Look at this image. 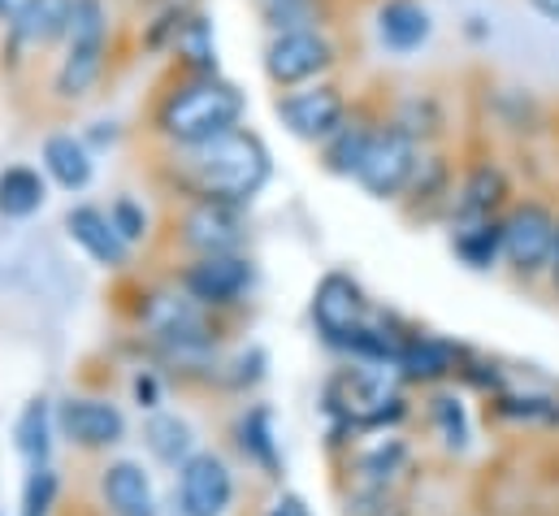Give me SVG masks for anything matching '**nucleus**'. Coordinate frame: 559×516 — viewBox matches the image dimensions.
Listing matches in <instances>:
<instances>
[{
  "label": "nucleus",
  "mask_w": 559,
  "mask_h": 516,
  "mask_svg": "<svg viewBox=\"0 0 559 516\" xmlns=\"http://www.w3.org/2000/svg\"><path fill=\"white\" fill-rule=\"evenodd\" d=\"M404 456H408V452H404V443H395V438L382 443V447H373V452L360 460V478H365V486L382 491V486L391 482V473L404 465Z\"/></svg>",
  "instance_id": "obj_31"
},
{
  "label": "nucleus",
  "mask_w": 559,
  "mask_h": 516,
  "mask_svg": "<svg viewBox=\"0 0 559 516\" xmlns=\"http://www.w3.org/2000/svg\"><path fill=\"white\" fill-rule=\"evenodd\" d=\"M178 239L195 257H217V253H243L248 248V209L230 200H187Z\"/></svg>",
  "instance_id": "obj_9"
},
{
  "label": "nucleus",
  "mask_w": 559,
  "mask_h": 516,
  "mask_svg": "<svg viewBox=\"0 0 559 516\" xmlns=\"http://www.w3.org/2000/svg\"><path fill=\"white\" fill-rule=\"evenodd\" d=\"M395 122L408 130L417 143H425V139H433V134L442 130V114H438V105H433L429 96H417V101H408V105L400 109Z\"/></svg>",
  "instance_id": "obj_34"
},
{
  "label": "nucleus",
  "mask_w": 559,
  "mask_h": 516,
  "mask_svg": "<svg viewBox=\"0 0 559 516\" xmlns=\"http://www.w3.org/2000/svg\"><path fill=\"white\" fill-rule=\"evenodd\" d=\"M100 495H105V508L114 516H156V491H152V478L143 473L140 460H114L105 473H100Z\"/></svg>",
  "instance_id": "obj_20"
},
{
  "label": "nucleus",
  "mask_w": 559,
  "mask_h": 516,
  "mask_svg": "<svg viewBox=\"0 0 559 516\" xmlns=\"http://www.w3.org/2000/svg\"><path fill=\"white\" fill-rule=\"evenodd\" d=\"M547 269H551V282H556V291H559V235H556V253H551V265H547Z\"/></svg>",
  "instance_id": "obj_40"
},
{
  "label": "nucleus",
  "mask_w": 559,
  "mask_h": 516,
  "mask_svg": "<svg viewBox=\"0 0 559 516\" xmlns=\"http://www.w3.org/2000/svg\"><path fill=\"white\" fill-rule=\"evenodd\" d=\"M274 118L282 122V130L299 143H325L334 130L352 118V105H347V92L330 79H317V83H304V87H290L278 92L274 101Z\"/></svg>",
  "instance_id": "obj_7"
},
{
  "label": "nucleus",
  "mask_w": 559,
  "mask_h": 516,
  "mask_svg": "<svg viewBox=\"0 0 559 516\" xmlns=\"http://www.w3.org/2000/svg\"><path fill=\"white\" fill-rule=\"evenodd\" d=\"M13 9H17V0H0V26L13 17Z\"/></svg>",
  "instance_id": "obj_41"
},
{
  "label": "nucleus",
  "mask_w": 559,
  "mask_h": 516,
  "mask_svg": "<svg viewBox=\"0 0 559 516\" xmlns=\"http://www.w3.org/2000/svg\"><path fill=\"white\" fill-rule=\"evenodd\" d=\"M39 169L48 174V183H57L61 191L79 196L92 187L96 178V152L87 148L83 134L74 130H52L44 143H39Z\"/></svg>",
  "instance_id": "obj_17"
},
{
  "label": "nucleus",
  "mask_w": 559,
  "mask_h": 516,
  "mask_svg": "<svg viewBox=\"0 0 559 516\" xmlns=\"http://www.w3.org/2000/svg\"><path fill=\"white\" fill-rule=\"evenodd\" d=\"M109 218H114L118 235H122L131 248L147 239V226H152V218H147V209H143L135 196H118V200L109 204Z\"/></svg>",
  "instance_id": "obj_32"
},
{
  "label": "nucleus",
  "mask_w": 559,
  "mask_h": 516,
  "mask_svg": "<svg viewBox=\"0 0 559 516\" xmlns=\"http://www.w3.org/2000/svg\"><path fill=\"white\" fill-rule=\"evenodd\" d=\"M365 321H369V304H365L360 282L352 273H338V269L325 273L317 282V291H312V326H317V335L330 348L347 352Z\"/></svg>",
  "instance_id": "obj_10"
},
{
  "label": "nucleus",
  "mask_w": 559,
  "mask_h": 516,
  "mask_svg": "<svg viewBox=\"0 0 559 516\" xmlns=\"http://www.w3.org/2000/svg\"><path fill=\"white\" fill-rule=\"evenodd\" d=\"M79 134L87 139L92 152H105V148H118V143H122V122H118V118H100V122H87Z\"/></svg>",
  "instance_id": "obj_35"
},
{
  "label": "nucleus",
  "mask_w": 559,
  "mask_h": 516,
  "mask_svg": "<svg viewBox=\"0 0 559 516\" xmlns=\"http://www.w3.org/2000/svg\"><path fill=\"white\" fill-rule=\"evenodd\" d=\"M433 421H438L447 447L460 452V447L468 443V417H464V403H460L455 395H438V399H433Z\"/></svg>",
  "instance_id": "obj_33"
},
{
  "label": "nucleus",
  "mask_w": 559,
  "mask_h": 516,
  "mask_svg": "<svg viewBox=\"0 0 559 516\" xmlns=\"http://www.w3.org/2000/svg\"><path fill=\"white\" fill-rule=\"evenodd\" d=\"M169 178L187 200L252 204L274 178V152L252 127H230L204 143L169 148Z\"/></svg>",
  "instance_id": "obj_1"
},
{
  "label": "nucleus",
  "mask_w": 559,
  "mask_h": 516,
  "mask_svg": "<svg viewBox=\"0 0 559 516\" xmlns=\"http://www.w3.org/2000/svg\"><path fill=\"white\" fill-rule=\"evenodd\" d=\"M57 491H61V482H57L52 465H31L26 486H22V513L17 516H52Z\"/></svg>",
  "instance_id": "obj_30"
},
{
  "label": "nucleus",
  "mask_w": 559,
  "mask_h": 516,
  "mask_svg": "<svg viewBox=\"0 0 559 516\" xmlns=\"http://www.w3.org/2000/svg\"><path fill=\"white\" fill-rule=\"evenodd\" d=\"M373 39L391 57H417L433 39V13L425 0H378L373 4Z\"/></svg>",
  "instance_id": "obj_15"
},
{
  "label": "nucleus",
  "mask_w": 559,
  "mask_h": 516,
  "mask_svg": "<svg viewBox=\"0 0 559 516\" xmlns=\"http://www.w3.org/2000/svg\"><path fill=\"white\" fill-rule=\"evenodd\" d=\"M135 399H140V408H156V403H160V387H156L152 374H140V378H135Z\"/></svg>",
  "instance_id": "obj_36"
},
{
  "label": "nucleus",
  "mask_w": 559,
  "mask_h": 516,
  "mask_svg": "<svg viewBox=\"0 0 559 516\" xmlns=\"http://www.w3.org/2000/svg\"><path fill=\"white\" fill-rule=\"evenodd\" d=\"M235 434H239L243 456H248L252 465H261L270 478H278L282 456H278V438H274V412H270V408H261V403H257V408H248V412L239 417Z\"/></svg>",
  "instance_id": "obj_25"
},
{
  "label": "nucleus",
  "mask_w": 559,
  "mask_h": 516,
  "mask_svg": "<svg viewBox=\"0 0 559 516\" xmlns=\"http://www.w3.org/2000/svg\"><path fill=\"white\" fill-rule=\"evenodd\" d=\"M235 504V473L217 452H195L178 465V513L182 516H226Z\"/></svg>",
  "instance_id": "obj_13"
},
{
  "label": "nucleus",
  "mask_w": 559,
  "mask_h": 516,
  "mask_svg": "<svg viewBox=\"0 0 559 516\" xmlns=\"http://www.w3.org/2000/svg\"><path fill=\"white\" fill-rule=\"evenodd\" d=\"M57 430L66 434V443H74L83 452H105V447H118L127 438V417L109 399L70 395L57 403Z\"/></svg>",
  "instance_id": "obj_14"
},
{
  "label": "nucleus",
  "mask_w": 559,
  "mask_h": 516,
  "mask_svg": "<svg viewBox=\"0 0 559 516\" xmlns=\"http://www.w3.org/2000/svg\"><path fill=\"white\" fill-rule=\"evenodd\" d=\"M248 118V92L217 74H182L174 79L156 109H152V130L169 143V148H187V143H204L213 134L230 127H243Z\"/></svg>",
  "instance_id": "obj_2"
},
{
  "label": "nucleus",
  "mask_w": 559,
  "mask_h": 516,
  "mask_svg": "<svg viewBox=\"0 0 559 516\" xmlns=\"http://www.w3.org/2000/svg\"><path fill=\"white\" fill-rule=\"evenodd\" d=\"M508 196H512V183H508L503 165H495V161H477V165L464 174V183L455 187V200H451L455 222L495 218V213L503 209Z\"/></svg>",
  "instance_id": "obj_19"
},
{
  "label": "nucleus",
  "mask_w": 559,
  "mask_h": 516,
  "mask_svg": "<svg viewBox=\"0 0 559 516\" xmlns=\"http://www.w3.org/2000/svg\"><path fill=\"white\" fill-rule=\"evenodd\" d=\"M404 378L413 383H433V378H447L455 370V348L442 343V339H408L404 343V356L395 365Z\"/></svg>",
  "instance_id": "obj_27"
},
{
  "label": "nucleus",
  "mask_w": 559,
  "mask_h": 516,
  "mask_svg": "<svg viewBox=\"0 0 559 516\" xmlns=\"http://www.w3.org/2000/svg\"><path fill=\"white\" fill-rule=\"evenodd\" d=\"M169 57L182 66V74H217V70H222L217 17H213L204 4H195V9L182 17V26H178V35H174Z\"/></svg>",
  "instance_id": "obj_18"
},
{
  "label": "nucleus",
  "mask_w": 559,
  "mask_h": 516,
  "mask_svg": "<svg viewBox=\"0 0 559 516\" xmlns=\"http://www.w3.org/2000/svg\"><path fill=\"white\" fill-rule=\"evenodd\" d=\"M48 204V174L35 165H4L0 169V218L26 222Z\"/></svg>",
  "instance_id": "obj_21"
},
{
  "label": "nucleus",
  "mask_w": 559,
  "mask_h": 516,
  "mask_svg": "<svg viewBox=\"0 0 559 516\" xmlns=\"http://www.w3.org/2000/svg\"><path fill=\"white\" fill-rule=\"evenodd\" d=\"M252 4H274V0H252Z\"/></svg>",
  "instance_id": "obj_42"
},
{
  "label": "nucleus",
  "mask_w": 559,
  "mask_h": 516,
  "mask_svg": "<svg viewBox=\"0 0 559 516\" xmlns=\"http://www.w3.org/2000/svg\"><path fill=\"white\" fill-rule=\"evenodd\" d=\"M330 0H274V4H257V17L270 31H290V26H330Z\"/></svg>",
  "instance_id": "obj_29"
},
{
  "label": "nucleus",
  "mask_w": 559,
  "mask_h": 516,
  "mask_svg": "<svg viewBox=\"0 0 559 516\" xmlns=\"http://www.w3.org/2000/svg\"><path fill=\"white\" fill-rule=\"evenodd\" d=\"M378 122H369L365 114H352L343 127L334 130L325 143H321V165L338 178H356L360 161H365V148H369V134Z\"/></svg>",
  "instance_id": "obj_23"
},
{
  "label": "nucleus",
  "mask_w": 559,
  "mask_h": 516,
  "mask_svg": "<svg viewBox=\"0 0 559 516\" xmlns=\"http://www.w3.org/2000/svg\"><path fill=\"white\" fill-rule=\"evenodd\" d=\"M140 326L152 343H160L169 356H204L213 348V326L204 317V304L191 300L187 291H152L140 308Z\"/></svg>",
  "instance_id": "obj_5"
},
{
  "label": "nucleus",
  "mask_w": 559,
  "mask_h": 516,
  "mask_svg": "<svg viewBox=\"0 0 559 516\" xmlns=\"http://www.w3.org/2000/svg\"><path fill=\"white\" fill-rule=\"evenodd\" d=\"M66 235L100 269H122L131 260V244L118 235L109 209H100V204H70L66 209Z\"/></svg>",
  "instance_id": "obj_16"
},
{
  "label": "nucleus",
  "mask_w": 559,
  "mask_h": 516,
  "mask_svg": "<svg viewBox=\"0 0 559 516\" xmlns=\"http://www.w3.org/2000/svg\"><path fill=\"white\" fill-rule=\"evenodd\" d=\"M525 4H530L538 17H547L551 26H559V0H525Z\"/></svg>",
  "instance_id": "obj_39"
},
{
  "label": "nucleus",
  "mask_w": 559,
  "mask_h": 516,
  "mask_svg": "<svg viewBox=\"0 0 559 516\" xmlns=\"http://www.w3.org/2000/svg\"><path fill=\"white\" fill-rule=\"evenodd\" d=\"M70 13L74 0H17L13 17L0 26V57L4 61H26L35 52H52L70 35Z\"/></svg>",
  "instance_id": "obj_8"
},
{
  "label": "nucleus",
  "mask_w": 559,
  "mask_h": 516,
  "mask_svg": "<svg viewBox=\"0 0 559 516\" xmlns=\"http://www.w3.org/2000/svg\"><path fill=\"white\" fill-rule=\"evenodd\" d=\"M334 66H338V39L330 35V26L270 31L261 44V70L278 92L330 79Z\"/></svg>",
  "instance_id": "obj_4"
},
{
  "label": "nucleus",
  "mask_w": 559,
  "mask_h": 516,
  "mask_svg": "<svg viewBox=\"0 0 559 516\" xmlns=\"http://www.w3.org/2000/svg\"><path fill=\"white\" fill-rule=\"evenodd\" d=\"M559 235V218L543 200H525L503 218V257L512 260L516 273L534 278L551 265Z\"/></svg>",
  "instance_id": "obj_11"
},
{
  "label": "nucleus",
  "mask_w": 559,
  "mask_h": 516,
  "mask_svg": "<svg viewBox=\"0 0 559 516\" xmlns=\"http://www.w3.org/2000/svg\"><path fill=\"white\" fill-rule=\"evenodd\" d=\"M143 443L169 469H178V465H187L195 456V430L178 412H152L147 425H143Z\"/></svg>",
  "instance_id": "obj_22"
},
{
  "label": "nucleus",
  "mask_w": 559,
  "mask_h": 516,
  "mask_svg": "<svg viewBox=\"0 0 559 516\" xmlns=\"http://www.w3.org/2000/svg\"><path fill=\"white\" fill-rule=\"evenodd\" d=\"M195 4H200V0H160V4H156V9L143 17V26H140L143 52H152V57H169L174 35H178L182 17H187Z\"/></svg>",
  "instance_id": "obj_28"
},
{
  "label": "nucleus",
  "mask_w": 559,
  "mask_h": 516,
  "mask_svg": "<svg viewBox=\"0 0 559 516\" xmlns=\"http://www.w3.org/2000/svg\"><path fill=\"white\" fill-rule=\"evenodd\" d=\"M420 165V143L400 127V122H378L369 134L365 161L356 169V183L373 196V200H400Z\"/></svg>",
  "instance_id": "obj_6"
},
{
  "label": "nucleus",
  "mask_w": 559,
  "mask_h": 516,
  "mask_svg": "<svg viewBox=\"0 0 559 516\" xmlns=\"http://www.w3.org/2000/svg\"><path fill=\"white\" fill-rule=\"evenodd\" d=\"M114 57V0H74L70 35L52 70V96L61 105H83L109 74Z\"/></svg>",
  "instance_id": "obj_3"
},
{
  "label": "nucleus",
  "mask_w": 559,
  "mask_h": 516,
  "mask_svg": "<svg viewBox=\"0 0 559 516\" xmlns=\"http://www.w3.org/2000/svg\"><path fill=\"white\" fill-rule=\"evenodd\" d=\"M455 257L468 269H490L503 257V222H495V218L455 222Z\"/></svg>",
  "instance_id": "obj_26"
},
{
  "label": "nucleus",
  "mask_w": 559,
  "mask_h": 516,
  "mask_svg": "<svg viewBox=\"0 0 559 516\" xmlns=\"http://www.w3.org/2000/svg\"><path fill=\"white\" fill-rule=\"evenodd\" d=\"M257 282V269L243 253H217V257H195L182 269V291L200 300L204 308H230L239 304Z\"/></svg>",
  "instance_id": "obj_12"
},
{
  "label": "nucleus",
  "mask_w": 559,
  "mask_h": 516,
  "mask_svg": "<svg viewBox=\"0 0 559 516\" xmlns=\"http://www.w3.org/2000/svg\"><path fill=\"white\" fill-rule=\"evenodd\" d=\"M52 425H57V412L48 408V399H31L22 412H17V425H13V443L22 452L26 465H48L52 456Z\"/></svg>",
  "instance_id": "obj_24"
},
{
  "label": "nucleus",
  "mask_w": 559,
  "mask_h": 516,
  "mask_svg": "<svg viewBox=\"0 0 559 516\" xmlns=\"http://www.w3.org/2000/svg\"><path fill=\"white\" fill-rule=\"evenodd\" d=\"M464 35H468V39H490L486 17H481V13H468V17H464Z\"/></svg>",
  "instance_id": "obj_38"
},
{
  "label": "nucleus",
  "mask_w": 559,
  "mask_h": 516,
  "mask_svg": "<svg viewBox=\"0 0 559 516\" xmlns=\"http://www.w3.org/2000/svg\"><path fill=\"white\" fill-rule=\"evenodd\" d=\"M270 516H312V513H308V504H304L299 495H282Z\"/></svg>",
  "instance_id": "obj_37"
}]
</instances>
